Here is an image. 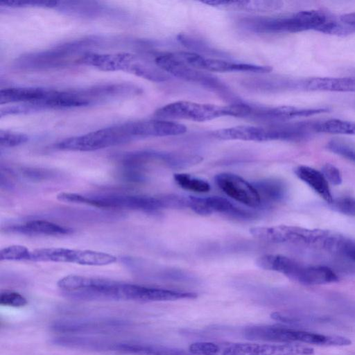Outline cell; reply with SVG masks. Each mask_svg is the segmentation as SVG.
I'll use <instances>...</instances> for the list:
<instances>
[{"mask_svg":"<svg viewBox=\"0 0 355 355\" xmlns=\"http://www.w3.org/2000/svg\"><path fill=\"white\" fill-rule=\"evenodd\" d=\"M66 297L77 300L146 302V286L111 279L69 275L58 280Z\"/></svg>","mask_w":355,"mask_h":355,"instance_id":"1","label":"cell"},{"mask_svg":"<svg viewBox=\"0 0 355 355\" xmlns=\"http://www.w3.org/2000/svg\"><path fill=\"white\" fill-rule=\"evenodd\" d=\"M196 355H313L312 347L300 343H258L200 341L191 344Z\"/></svg>","mask_w":355,"mask_h":355,"instance_id":"2","label":"cell"},{"mask_svg":"<svg viewBox=\"0 0 355 355\" xmlns=\"http://www.w3.org/2000/svg\"><path fill=\"white\" fill-rule=\"evenodd\" d=\"M254 238L273 243H286L325 250L331 232L297 226L277 225L250 229Z\"/></svg>","mask_w":355,"mask_h":355,"instance_id":"3","label":"cell"},{"mask_svg":"<svg viewBox=\"0 0 355 355\" xmlns=\"http://www.w3.org/2000/svg\"><path fill=\"white\" fill-rule=\"evenodd\" d=\"M135 139L133 122H128L64 139L57 143L55 148L62 150L93 151L125 144Z\"/></svg>","mask_w":355,"mask_h":355,"instance_id":"4","label":"cell"},{"mask_svg":"<svg viewBox=\"0 0 355 355\" xmlns=\"http://www.w3.org/2000/svg\"><path fill=\"white\" fill-rule=\"evenodd\" d=\"M236 109L234 104L219 106L186 101L167 104L155 112V116L159 119H184L196 122L210 121L222 116H236Z\"/></svg>","mask_w":355,"mask_h":355,"instance_id":"5","label":"cell"},{"mask_svg":"<svg viewBox=\"0 0 355 355\" xmlns=\"http://www.w3.org/2000/svg\"><path fill=\"white\" fill-rule=\"evenodd\" d=\"M116 261V257L104 252L54 247L31 250L29 259V261L70 263L92 266H107Z\"/></svg>","mask_w":355,"mask_h":355,"instance_id":"6","label":"cell"},{"mask_svg":"<svg viewBox=\"0 0 355 355\" xmlns=\"http://www.w3.org/2000/svg\"><path fill=\"white\" fill-rule=\"evenodd\" d=\"M75 204H81L106 209H130L153 212L166 208L162 197L139 195L109 194L85 196L76 193Z\"/></svg>","mask_w":355,"mask_h":355,"instance_id":"7","label":"cell"},{"mask_svg":"<svg viewBox=\"0 0 355 355\" xmlns=\"http://www.w3.org/2000/svg\"><path fill=\"white\" fill-rule=\"evenodd\" d=\"M157 67L179 78L200 84L213 89H221L224 85L216 77L192 67L180 60L175 53L159 54L155 58Z\"/></svg>","mask_w":355,"mask_h":355,"instance_id":"8","label":"cell"},{"mask_svg":"<svg viewBox=\"0 0 355 355\" xmlns=\"http://www.w3.org/2000/svg\"><path fill=\"white\" fill-rule=\"evenodd\" d=\"M129 326L127 321L116 318L60 319L51 324L53 331L70 334H108Z\"/></svg>","mask_w":355,"mask_h":355,"instance_id":"9","label":"cell"},{"mask_svg":"<svg viewBox=\"0 0 355 355\" xmlns=\"http://www.w3.org/2000/svg\"><path fill=\"white\" fill-rule=\"evenodd\" d=\"M246 338L275 343H306L312 341V332L279 325H254L243 331Z\"/></svg>","mask_w":355,"mask_h":355,"instance_id":"10","label":"cell"},{"mask_svg":"<svg viewBox=\"0 0 355 355\" xmlns=\"http://www.w3.org/2000/svg\"><path fill=\"white\" fill-rule=\"evenodd\" d=\"M175 55L189 66L199 70L212 72L249 71L267 73L272 71L270 66H262L245 63H234L223 60L205 58L191 52H178Z\"/></svg>","mask_w":355,"mask_h":355,"instance_id":"11","label":"cell"},{"mask_svg":"<svg viewBox=\"0 0 355 355\" xmlns=\"http://www.w3.org/2000/svg\"><path fill=\"white\" fill-rule=\"evenodd\" d=\"M218 188L233 200L250 207L261 204L260 196L252 183L230 173H221L214 177Z\"/></svg>","mask_w":355,"mask_h":355,"instance_id":"12","label":"cell"},{"mask_svg":"<svg viewBox=\"0 0 355 355\" xmlns=\"http://www.w3.org/2000/svg\"><path fill=\"white\" fill-rule=\"evenodd\" d=\"M188 207L202 216L217 212L236 218H249L252 216V213L236 206L227 199L218 196L200 198L189 196Z\"/></svg>","mask_w":355,"mask_h":355,"instance_id":"13","label":"cell"},{"mask_svg":"<svg viewBox=\"0 0 355 355\" xmlns=\"http://www.w3.org/2000/svg\"><path fill=\"white\" fill-rule=\"evenodd\" d=\"M103 350L130 355H196L181 349L129 341L106 340Z\"/></svg>","mask_w":355,"mask_h":355,"instance_id":"14","label":"cell"},{"mask_svg":"<svg viewBox=\"0 0 355 355\" xmlns=\"http://www.w3.org/2000/svg\"><path fill=\"white\" fill-rule=\"evenodd\" d=\"M135 55L121 53L115 54H101L85 53L78 60V62L94 67L101 71H124L128 72Z\"/></svg>","mask_w":355,"mask_h":355,"instance_id":"15","label":"cell"},{"mask_svg":"<svg viewBox=\"0 0 355 355\" xmlns=\"http://www.w3.org/2000/svg\"><path fill=\"white\" fill-rule=\"evenodd\" d=\"M187 130L184 125L169 120L158 119L135 122L137 139L179 135L185 133Z\"/></svg>","mask_w":355,"mask_h":355,"instance_id":"16","label":"cell"},{"mask_svg":"<svg viewBox=\"0 0 355 355\" xmlns=\"http://www.w3.org/2000/svg\"><path fill=\"white\" fill-rule=\"evenodd\" d=\"M324 107L301 108L293 106L283 105L266 109H254L252 116L269 121H285L286 120L309 116L328 112Z\"/></svg>","mask_w":355,"mask_h":355,"instance_id":"17","label":"cell"},{"mask_svg":"<svg viewBox=\"0 0 355 355\" xmlns=\"http://www.w3.org/2000/svg\"><path fill=\"white\" fill-rule=\"evenodd\" d=\"M309 91L355 92V77H315L301 81Z\"/></svg>","mask_w":355,"mask_h":355,"instance_id":"18","label":"cell"},{"mask_svg":"<svg viewBox=\"0 0 355 355\" xmlns=\"http://www.w3.org/2000/svg\"><path fill=\"white\" fill-rule=\"evenodd\" d=\"M8 231L28 236H64L70 234L71 229L46 220L36 219L24 224L13 225Z\"/></svg>","mask_w":355,"mask_h":355,"instance_id":"19","label":"cell"},{"mask_svg":"<svg viewBox=\"0 0 355 355\" xmlns=\"http://www.w3.org/2000/svg\"><path fill=\"white\" fill-rule=\"evenodd\" d=\"M202 3L212 6L253 12L275 11L283 6L282 1L276 0H206Z\"/></svg>","mask_w":355,"mask_h":355,"instance_id":"20","label":"cell"},{"mask_svg":"<svg viewBox=\"0 0 355 355\" xmlns=\"http://www.w3.org/2000/svg\"><path fill=\"white\" fill-rule=\"evenodd\" d=\"M296 176L306 183L327 203L331 204L334 198L329 183L321 171L307 166H299L294 170Z\"/></svg>","mask_w":355,"mask_h":355,"instance_id":"21","label":"cell"},{"mask_svg":"<svg viewBox=\"0 0 355 355\" xmlns=\"http://www.w3.org/2000/svg\"><path fill=\"white\" fill-rule=\"evenodd\" d=\"M50 89L40 87H8L0 91V104L34 103L48 96Z\"/></svg>","mask_w":355,"mask_h":355,"instance_id":"22","label":"cell"},{"mask_svg":"<svg viewBox=\"0 0 355 355\" xmlns=\"http://www.w3.org/2000/svg\"><path fill=\"white\" fill-rule=\"evenodd\" d=\"M212 135L223 140L265 141L264 127L239 125L215 130Z\"/></svg>","mask_w":355,"mask_h":355,"instance_id":"23","label":"cell"},{"mask_svg":"<svg viewBox=\"0 0 355 355\" xmlns=\"http://www.w3.org/2000/svg\"><path fill=\"white\" fill-rule=\"evenodd\" d=\"M338 281L337 275L329 268L322 266H303L297 282L304 285H321Z\"/></svg>","mask_w":355,"mask_h":355,"instance_id":"24","label":"cell"},{"mask_svg":"<svg viewBox=\"0 0 355 355\" xmlns=\"http://www.w3.org/2000/svg\"><path fill=\"white\" fill-rule=\"evenodd\" d=\"M257 191L261 201L267 203L278 202L283 200L286 196L285 184L277 179H264L252 183Z\"/></svg>","mask_w":355,"mask_h":355,"instance_id":"25","label":"cell"},{"mask_svg":"<svg viewBox=\"0 0 355 355\" xmlns=\"http://www.w3.org/2000/svg\"><path fill=\"white\" fill-rule=\"evenodd\" d=\"M128 72L155 82H163L169 79L168 73L159 67L141 62L137 57L131 64Z\"/></svg>","mask_w":355,"mask_h":355,"instance_id":"26","label":"cell"},{"mask_svg":"<svg viewBox=\"0 0 355 355\" xmlns=\"http://www.w3.org/2000/svg\"><path fill=\"white\" fill-rule=\"evenodd\" d=\"M315 132L355 135V123L333 119L324 121L315 122Z\"/></svg>","mask_w":355,"mask_h":355,"instance_id":"27","label":"cell"},{"mask_svg":"<svg viewBox=\"0 0 355 355\" xmlns=\"http://www.w3.org/2000/svg\"><path fill=\"white\" fill-rule=\"evenodd\" d=\"M173 179L180 187L187 191L206 193L211 189L210 184L207 181L187 173H175Z\"/></svg>","mask_w":355,"mask_h":355,"instance_id":"28","label":"cell"},{"mask_svg":"<svg viewBox=\"0 0 355 355\" xmlns=\"http://www.w3.org/2000/svg\"><path fill=\"white\" fill-rule=\"evenodd\" d=\"M330 252L340 255L355 263V241L336 234Z\"/></svg>","mask_w":355,"mask_h":355,"instance_id":"29","label":"cell"},{"mask_svg":"<svg viewBox=\"0 0 355 355\" xmlns=\"http://www.w3.org/2000/svg\"><path fill=\"white\" fill-rule=\"evenodd\" d=\"M31 250L21 245H12L0 250V261H29Z\"/></svg>","mask_w":355,"mask_h":355,"instance_id":"30","label":"cell"},{"mask_svg":"<svg viewBox=\"0 0 355 355\" xmlns=\"http://www.w3.org/2000/svg\"><path fill=\"white\" fill-rule=\"evenodd\" d=\"M58 1L52 0H11V1H1L0 4L1 6L12 7V8H24V7H40V8H57L58 6Z\"/></svg>","mask_w":355,"mask_h":355,"instance_id":"31","label":"cell"},{"mask_svg":"<svg viewBox=\"0 0 355 355\" xmlns=\"http://www.w3.org/2000/svg\"><path fill=\"white\" fill-rule=\"evenodd\" d=\"M327 148L332 153L355 163V148L349 144L339 139H332L327 143Z\"/></svg>","mask_w":355,"mask_h":355,"instance_id":"32","label":"cell"},{"mask_svg":"<svg viewBox=\"0 0 355 355\" xmlns=\"http://www.w3.org/2000/svg\"><path fill=\"white\" fill-rule=\"evenodd\" d=\"M28 141V135L8 130L0 131V146L2 148H12L21 145Z\"/></svg>","mask_w":355,"mask_h":355,"instance_id":"33","label":"cell"},{"mask_svg":"<svg viewBox=\"0 0 355 355\" xmlns=\"http://www.w3.org/2000/svg\"><path fill=\"white\" fill-rule=\"evenodd\" d=\"M27 303L26 298L16 291L4 290L0 293V304L2 306L19 308Z\"/></svg>","mask_w":355,"mask_h":355,"instance_id":"34","label":"cell"},{"mask_svg":"<svg viewBox=\"0 0 355 355\" xmlns=\"http://www.w3.org/2000/svg\"><path fill=\"white\" fill-rule=\"evenodd\" d=\"M322 173L328 183L338 186L342 183V177L338 168L331 164H325L322 168Z\"/></svg>","mask_w":355,"mask_h":355,"instance_id":"35","label":"cell"},{"mask_svg":"<svg viewBox=\"0 0 355 355\" xmlns=\"http://www.w3.org/2000/svg\"><path fill=\"white\" fill-rule=\"evenodd\" d=\"M21 173L26 178L33 180H43L50 178L53 174L48 170L35 168H26L21 170Z\"/></svg>","mask_w":355,"mask_h":355,"instance_id":"36","label":"cell"},{"mask_svg":"<svg viewBox=\"0 0 355 355\" xmlns=\"http://www.w3.org/2000/svg\"><path fill=\"white\" fill-rule=\"evenodd\" d=\"M339 17L343 23L355 28V12L342 15Z\"/></svg>","mask_w":355,"mask_h":355,"instance_id":"37","label":"cell"}]
</instances>
